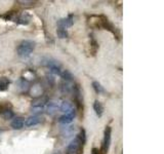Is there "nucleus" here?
<instances>
[{"instance_id":"1","label":"nucleus","mask_w":164,"mask_h":154,"mask_svg":"<svg viewBox=\"0 0 164 154\" xmlns=\"http://www.w3.org/2000/svg\"><path fill=\"white\" fill-rule=\"evenodd\" d=\"M85 141H86L85 130L81 129L78 135L75 137V139L71 141V143L67 147V154H82Z\"/></svg>"},{"instance_id":"2","label":"nucleus","mask_w":164,"mask_h":154,"mask_svg":"<svg viewBox=\"0 0 164 154\" xmlns=\"http://www.w3.org/2000/svg\"><path fill=\"white\" fill-rule=\"evenodd\" d=\"M35 49V42L32 40H24L18 46V55L22 58L29 57Z\"/></svg>"},{"instance_id":"3","label":"nucleus","mask_w":164,"mask_h":154,"mask_svg":"<svg viewBox=\"0 0 164 154\" xmlns=\"http://www.w3.org/2000/svg\"><path fill=\"white\" fill-rule=\"evenodd\" d=\"M47 103V99L45 97H38V98H35L32 101V110L33 112H40L44 109V107Z\"/></svg>"},{"instance_id":"4","label":"nucleus","mask_w":164,"mask_h":154,"mask_svg":"<svg viewBox=\"0 0 164 154\" xmlns=\"http://www.w3.org/2000/svg\"><path fill=\"white\" fill-rule=\"evenodd\" d=\"M111 136H112V129L111 126H106L104 132V140H103V150L107 153L111 145Z\"/></svg>"},{"instance_id":"5","label":"nucleus","mask_w":164,"mask_h":154,"mask_svg":"<svg viewBox=\"0 0 164 154\" xmlns=\"http://www.w3.org/2000/svg\"><path fill=\"white\" fill-rule=\"evenodd\" d=\"M73 23H74V19H73V16H69L65 19H61L60 21H58V28H69V27L73 26Z\"/></svg>"},{"instance_id":"6","label":"nucleus","mask_w":164,"mask_h":154,"mask_svg":"<svg viewBox=\"0 0 164 154\" xmlns=\"http://www.w3.org/2000/svg\"><path fill=\"white\" fill-rule=\"evenodd\" d=\"M60 110L65 113V114H73V115L76 114L74 107H73L72 104L69 102H63L62 105L60 106Z\"/></svg>"},{"instance_id":"7","label":"nucleus","mask_w":164,"mask_h":154,"mask_svg":"<svg viewBox=\"0 0 164 154\" xmlns=\"http://www.w3.org/2000/svg\"><path fill=\"white\" fill-rule=\"evenodd\" d=\"M58 104L56 102H47V106H46V111H47V114L48 115H53L55 113L58 112Z\"/></svg>"},{"instance_id":"8","label":"nucleus","mask_w":164,"mask_h":154,"mask_svg":"<svg viewBox=\"0 0 164 154\" xmlns=\"http://www.w3.org/2000/svg\"><path fill=\"white\" fill-rule=\"evenodd\" d=\"M40 117L37 116V115H33V116H30L28 119L26 120L25 125L26 126H28V128H30V126H34V125H37L38 123L40 122Z\"/></svg>"},{"instance_id":"9","label":"nucleus","mask_w":164,"mask_h":154,"mask_svg":"<svg viewBox=\"0 0 164 154\" xmlns=\"http://www.w3.org/2000/svg\"><path fill=\"white\" fill-rule=\"evenodd\" d=\"M60 89H61V92L63 93L68 95V93H70L73 90V86L71 85V83L68 81H63L61 83V86H60Z\"/></svg>"},{"instance_id":"10","label":"nucleus","mask_w":164,"mask_h":154,"mask_svg":"<svg viewBox=\"0 0 164 154\" xmlns=\"http://www.w3.org/2000/svg\"><path fill=\"white\" fill-rule=\"evenodd\" d=\"M24 126V119L22 117H16L12 120L11 122V128L15 129H21Z\"/></svg>"},{"instance_id":"11","label":"nucleus","mask_w":164,"mask_h":154,"mask_svg":"<svg viewBox=\"0 0 164 154\" xmlns=\"http://www.w3.org/2000/svg\"><path fill=\"white\" fill-rule=\"evenodd\" d=\"M93 110L95 111L96 115H98L99 117H101L103 115V113H104V107L102 105V103L99 102L98 100H96V101H95V103H93Z\"/></svg>"},{"instance_id":"12","label":"nucleus","mask_w":164,"mask_h":154,"mask_svg":"<svg viewBox=\"0 0 164 154\" xmlns=\"http://www.w3.org/2000/svg\"><path fill=\"white\" fill-rule=\"evenodd\" d=\"M74 117H75V115H73V114H65L62 117H60L59 121L63 123V125H68V123H71L73 121Z\"/></svg>"},{"instance_id":"13","label":"nucleus","mask_w":164,"mask_h":154,"mask_svg":"<svg viewBox=\"0 0 164 154\" xmlns=\"http://www.w3.org/2000/svg\"><path fill=\"white\" fill-rule=\"evenodd\" d=\"M75 132V126H68V128H65L63 129V136L66 137V138H69V137H71L73 134Z\"/></svg>"},{"instance_id":"14","label":"nucleus","mask_w":164,"mask_h":154,"mask_svg":"<svg viewBox=\"0 0 164 154\" xmlns=\"http://www.w3.org/2000/svg\"><path fill=\"white\" fill-rule=\"evenodd\" d=\"M30 16L29 15H27V13H24V15H22V16H20L18 19H16V22H18L20 23V24H28V23L30 22Z\"/></svg>"},{"instance_id":"15","label":"nucleus","mask_w":164,"mask_h":154,"mask_svg":"<svg viewBox=\"0 0 164 154\" xmlns=\"http://www.w3.org/2000/svg\"><path fill=\"white\" fill-rule=\"evenodd\" d=\"M92 88H93V89L95 90V93H105V89H104L102 84L100 82H98V81H93L92 82Z\"/></svg>"},{"instance_id":"16","label":"nucleus","mask_w":164,"mask_h":154,"mask_svg":"<svg viewBox=\"0 0 164 154\" xmlns=\"http://www.w3.org/2000/svg\"><path fill=\"white\" fill-rule=\"evenodd\" d=\"M61 76H62V78L64 79V81L71 82V81H72V79H73L72 74H71V73H70L69 71H67V70H65V71L61 73Z\"/></svg>"},{"instance_id":"17","label":"nucleus","mask_w":164,"mask_h":154,"mask_svg":"<svg viewBox=\"0 0 164 154\" xmlns=\"http://www.w3.org/2000/svg\"><path fill=\"white\" fill-rule=\"evenodd\" d=\"M56 34H58L59 37L62 39L68 37V31H67V29L65 28H58V30H56Z\"/></svg>"},{"instance_id":"18","label":"nucleus","mask_w":164,"mask_h":154,"mask_svg":"<svg viewBox=\"0 0 164 154\" xmlns=\"http://www.w3.org/2000/svg\"><path fill=\"white\" fill-rule=\"evenodd\" d=\"M1 116H2L4 119H11L12 117L15 116V114H13V112L11 111V110H9V109H5L4 111H2V113H1Z\"/></svg>"},{"instance_id":"19","label":"nucleus","mask_w":164,"mask_h":154,"mask_svg":"<svg viewBox=\"0 0 164 154\" xmlns=\"http://www.w3.org/2000/svg\"><path fill=\"white\" fill-rule=\"evenodd\" d=\"M8 84H9V81L6 78H4V77L0 78V90H4L8 86Z\"/></svg>"},{"instance_id":"20","label":"nucleus","mask_w":164,"mask_h":154,"mask_svg":"<svg viewBox=\"0 0 164 154\" xmlns=\"http://www.w3.org/2000/svg\"><path fill=\"white\" fill-rule=\"evenodd\" d=\"M91 154H100L99 149H96V148H93V149H92V153H91Z\"/></svg>"}]
</instances>
